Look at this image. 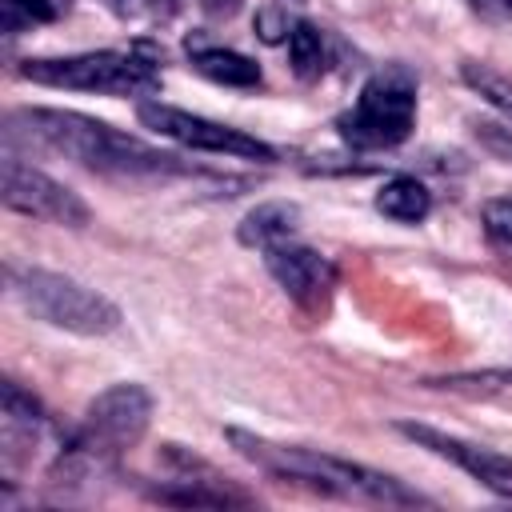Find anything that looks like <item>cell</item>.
<instances>
[{
  "mask_svg": "<svg viewBox=\"0 0 512 512\" xmlns=\"http://www.w3.org/2000/svg\"><path fill=\"white\" fill-rule=\"evenodd\" d=\"M8 140H28L40 144L88 172L100 176H120V180H140V176H172L184 172V164L172 152H160L144 144L140 136H128L104 120H92L84 112H64V108H20L8 116Z\"/></svg>",
  "mask_w": 512,
  "mask_h": 512,
  "instance_id": "6da1fadb",
  "label": "cell"
},
{
  "mask_svg": "<svg viewBox=\"0 0 512 512\" xmlns=\"http://www.w3.org/2000/svg\"><path fill=\"white\" fill-rule=\"evenodd\" d=\"M228 444L256 464L260 472L312 488L320 496L332 500H368V504H428L420 492H412L408 484H400L388 472H376L368 464L332 456V452H316V448H300V444H276L264 436H252L244 428H228Z\"/></svg>",
  "mask_w": 512,
  "mask_h": 512,
  "instance_id": "7a4b0ae2",
  "label": "cell"
},
{
  "mask_svg": "<svg viewBox=\"0 0 512 512\" xmlns=\"http://www.w3.org/2000/svg\"><path fill=\"white\" fill-rule=\"evenodd\" d=\"M152 424V396L140 384H112L104 388L84 420L72 428L64 448L52 460L48 480L52 484H84L92 476H104L116 468L124 452H132Z\"/></svg>",
  "mask_w": 512,
  "mask_h": 512,
  "instance_id": "3957f363",
  "label": "cell"
},
{
  "mask_svg": "<svg viewBox=\"0 0 512 512\" xmlns=\"http://www.w3.org/2000/svg\"><path fill=\"white\" fill-rule=\"evenodd\" d=\"M20 76L44 88L100 92V96H144L160 88L156 56L144 48H96L76 56H36L20 64Z\"/></svg>",
  "mask_w": 512,
  "mask_h": 512,
  "instance_id": "277c9868",
  "label": "cell"
},
{
  "mask_svg": "<svg viewBox=\"0 0 512 512\" xmlns=\"http://www.w3.org/2000/svg\"><path fill=\"white\" fill-rule=\"evenodd\" d=\"M416 124V76L404 64L372 72L348 112L336 116V132L352 148H396Z\"/></svg>",
  "mask_w": 512,
  "mask_h": 512,
  "instance_id": "5b68a950",
  "label": "cell"
},
{
  "mask_svg": "<svg viewBox=\"0 0 512 512\" xmlns=\"http://www.w3.org/2000/svg\"><path fill=\"white\" fill-rule=\"evenodd\" d=\"M12 288L24 300V308L52 328H64L76 336H108L120 328V308L72 276L28 268V272L12 276Z\"/></svg>",
  "mask_w": 512,
  "mask_h": 512,
  "instance_id": "8992f818",
  "label": "cell"
},
{
  "mask_svg": "<svg viewBox=\"0 0 512 512\" xmlns=\"http://www.w3.org/2000/svg\"><path fill=\"white\" fill-rule=\"evenodd\" d=\"M136 116H140L144 128H152L156 136H168V140H176V144H184V148L220 152V156H236V160H260V164H272V160H276V152H272L264 140H256V136H248V132H240V128H228V124H220V120L196 116V112H188V108H172V104H164V100H144V104H136Z\"/></svg>",
  "mask_w": 512,
  "mask_h": 512,
  "instance_id": "52a82bcc",
  "label": "cell"
},
{
  "mask_svg": "<svg viewBox=\"0 0 512 512\" xmlns=\"http://www.w3.org/2000/svg\"><path fill=\"white\" fill-rule=\"evenodd\" d=\"M0 196H4V204L12 212L32 216V220H48V224H60V228H84L92 220V208L68 184H60L48 172L24 164L20 156L4 160Z\"/></svg>",
  "mask_w": 512,
  "mask_h": 512,
  "instance_id": "ba28073f",
  "label": "cell"
},
{
  "mask_svg": "<svg viewBox=\"0 0 512 512\" xmlns=\"http://www.w3.org/2000/svg\"><path fill=\"white\" fill-rule=\"evenodd\" d=\"M264 264H268L272 280L284 288V296L300 312H308L312 320L328 316L332 296H336V264L324 252L284 240V244H276V248L264 252Z\"/></svg>",
  "mask_w": 512,
  "mask_h": 512,
  "instance_id": "9c48e42d",
  "label": "cell"
},
{
  "mask_svg": "<svg viewBox=\"0 0 512 512\" xmlns=\"http://www.w3.org/2000/svg\"><path fill=\"white\" fill-rule=\"evenodd\" d=\"M396 432L408 436L412 444L428 448L432 456L452 460L456 468H464L472 480H480L500 500H512V456H504L496 448H484V444H472V440H460V436H448V432L428 428V424H416V420H400Z\"/></svg>",
  "mask_w": 512,
  "mask_h": 512,
  "instance_id": "30bf717a",
  "label": "cell"
},
{
  "mask_svg": "<svg viewBox=\"0 0 512 512\" xmlns=\"http://www.w3.org/2000/svg\"><path fill=\"white\" fill-rule=\"evenodd\" d=\"M188 56H192V68L212 80V84H224V88H260L264 76H260V64L248 60L244 52H232V48H220V44H200V40H188Z\"/></svg>",
  "mask_w": 512,
  "mask_h": 512,
  "instance_id": "8fae6325",
  "label": "cell"
},
{
  "mask_svg": "<svg viewBox=\"0 0 512 512\" xmlns=\"http://www.w3.org/2000/svg\"><path fill=\"white\" fill-rule=\"evenodd\" d=\"M296 228H300V208L288 204V200H268V204H256V208L240 220L236 236H240L244 248H260V252H268V248L292 240Z\"/></svg>",
  "mask_w": 512,
  "mask_h": 512,
  "instance_id": "7c38bea8",
  "label": "cell"
},
{
  "mask_svg": "<svg viewBox=\"0 0 512 512\" xmlns=\"http://www.w3.org/2000/svg\"><path fill=\"white\" fill-rule=\"evenodd\" d=\"M152 500L176 504V508H232V504H252V496L240 492L232 480L216 484V480H188V476H172L168 484L152 488Z\"/></svg>",
  "mask_w": 512,
  "mask_h": 512,
  "instance_id": "4fadbf2b",
  "label": "cell"
},
{
  "mask_svg": "<svg viewBox=\"0 0 512 512\" xmlns=\"http://www.w3.org/2000/svg\"><path fill=\"white\" fill-rule=\"evenodd\" d=\"M376 212L396 224H420L432 212V192L416 176H392L376 192Z\"/></svg>",
  "mask_w": 512,
  "mask_h": 512,
  "instance_id": "5bb4252c",
  "label": "cell"
},
{
  "mask_svg": "<svg viewBox=\"0 0 512 512\" xmlns=\"http://www.w3.org/2000/svg\"><path fill=\"white\" fill-rule=\"evenodd\" d=\"M288 64L300 80H320L328 68V40L312 20H296L292 36H288Z\"/></svg>",
  "mask_w": 512,
  "mask_h": 512,
  "instance_id": "9a60e30c",
  "label": "cell"
},
{
  "mask_svg": "<svg viewBox=\"0 0 512 512\" xmlns=\"http://www.w3.org/2000/svg\"><path fill=\"white\" fill-rule=\"evenodd\" d=\"M460 80H464L480 100H488L496 112H504V116L512 120V76H508V72H500V68H492V64H480V60H464V64H460Z\"/></svg>",
  "mask_w": 512,
  "mask_h": 512,
  "instance_id": "2e32d148",
  "label": "cell"
},
{
  "mask_svg": "<svg viewBox=\"0 0 512 512\" xmlns=\"http://www.w3.org/2000/svg\"><path fill=\"white\" fill-rule=\"evenodd\" d=\"M68 8V0H0L4 32H16L20 24H48Z\"/></svg>",
  "mask_w": 512,
  "mask_h": 512,
  "instance_id": "e0dca14e",
  "label": "cell"
},
{
  "mask_svg": "<svg viewBox=\"0 0 512 512\" xmlns=\"http://www.w3.org/2000/svg\"><path fill=\"white\" fill-rule=\"evenodd\" d=\"M472 136L480 140V148L504 164H512V128L496 124V120H472Z\"/></svg>",
  "mask_w": 512,
  "mask_h": 512,
  "instance_id": "ac0fdd59",
  "label": "cell"
},
{
  "mask_svg": "<svg viewBox=\"0 0 512 512\" xmlns=\"http://www.w3.org/2000/svg\"><path fill=\"white\" fill-rule=\"evenodd\" d=\"M292 24H296V20H288V8H280V4H264V8L256 12V36H260L264 44L288 40V36H292Z\"/></svg>",
  "mask_w": 512,
  "mask_h": 512,
  "instance_id": "d6986e66",
  "label": "cell"
},
{
  "mask_svg": "<svg viewBox=\"0 0 512 512\" xmlns=\"http://www.w3.org/2000/svg\"><path fill=\"white\" fill-rule=\"evenodd\" d=\"M480 220H484V232L500 244H512V200H488L480 208Z\"/></svg>",
  "mask_w": 512,
  "mask_h": 512,
  "instance_id": "ffe728a7",
  "label": "cell"
},
{
  "mask_svg": "<svg viewBox=\"0 0 512 512\" xmlns=\"http://www.w3.org/2000/svg\"><path fill=\"white\" fill-rule=\"evenodd\" d=\"M200 4H204V12H212V16H232L240 0H200Z\"/></svg>",
  "mask_w": 512,
  "mask_h": 512,
  "instance_id": "44dd1931",
  "label": "cell"
},
{
  "mask_svg": "<svg viewBox=\"0 0 512 512\" xmlns=\"http://www.w3.org/2000/svg\"><path fill=\"white\" fill-rule=\"evenodd\" d=\"M504 4H508V8H512V0H504Z\"/></svg>",
  "mask_w": 512,
  "mask_h": 512,
  "instance_id": "7402d4cb",
  "label": "cell"
},
{
  "mask_svg": "<svg viewBox=\"0 0 512 512\" xmlns=\"http://www.w3.org/2000/svg\"><path fill=\"white\" fill-rule=\"evenodd\" d=\"M508 380H512V372H508Z\"/></svg>",
  "mask_w": 512,
  "mask_h": 512,
  "instance_id": "603a6c76",
  "label": "cell"
}]
</instances>
